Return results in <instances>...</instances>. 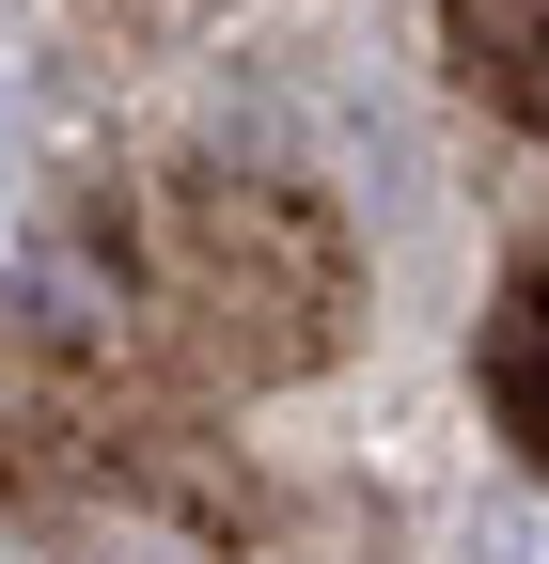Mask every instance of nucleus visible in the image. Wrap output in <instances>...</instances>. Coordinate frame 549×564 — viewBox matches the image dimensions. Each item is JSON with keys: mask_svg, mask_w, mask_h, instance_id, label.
I'll use <instances>...</instances> for the list:
<instances>
[{"mask_svg": "<svg viewBox=\"0 0 549 564\" xmlns=\"http://www.w3.org/2000/svg\"><path fill=\"white\" fill-rule=\"evenodd\" d=\"M455 549H471V564H549V486H487Z\"/></svg>", "mask_w": 549, "mask_h": 564, "instance_id": "f03ea898", "label": "nucleus"}, {"mask_svg": "<svg viewBox=\"0 0 549 564\" xmlns=\"http://www.w3.org/2000/svg\"><path fill=\"white\" fill-rule=\"evenodd\" d=\"M487 392H503L518 440H549V267L518 282V314H503V345H487Z\"/></svg>", "mask_w": 549, "mask_h": 564, "instance_id": "f257e3e1", "label": "nucleus"}]
</instances>
